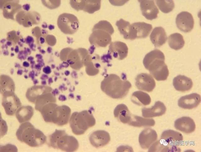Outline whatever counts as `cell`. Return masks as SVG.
Listing matches in <instances>:
<instances>
[{"mask_svg": "<svg viewBox=\"0 0 201 152\" xmlns=\"http://www.w3.org/2000/svg\"><path fill=\"white\" fill-rule=\"evenodd\" d=\"M176 23L178 28L185 33L191 31L193 29L194 24L192 14L187 11L182 12L177 14Z\"/></svg>", "mask_w": 201, "mask_h": 152, "instance_id": "12", "label": "cell"}, {"mask_svg": "<svg viewBox=\"0 0 201 152\" xmlns=\"http://www.w3.org/2000/svg\"><path fill=\"white\" fill-rule=\"evenodd\" d=\"M50 87L44 85H35L29 88L26 93V97L30 102L35 104L36 99L43 94L52 92Z\"/></svg>", "mask_w": 201, "mask_h": 152, "instance_id": "23", "label": "cell"}, {"mask_svg": "<svg viewBox=\"0 0 201 152\" xmlns=\"http://www.w3.org/2000/svg\"><path fill=\"white\" fill-rule=\"evenodd\" d=\"M109 51L114 58L122 60L127 56L128 48L124 43L115 41L110 43Z\"/></svg>", "mask_w": 201, "mask_h": 152, "instance_id": "20", "label": "cell"}, {"mask_svg": "<svg viewBox=\"0 0 201 152\" xmlns=\"http://www.w3.org/2000/svg\"><path fill=\"white\" fill-rule=\"evenodd\" d=\"M0 93L2 94L6 92H14L15 84L12 79L6 75L0 76Z\"/></svg>", "mask_w": 201, "mask_h": 152, "instance_id": "32", "label": "cell"}, {"mask_svg": "<svg viewBox=\"0 0 201 152\" xmlns=\"http://www.w3.org/2000/svg\"><path fill=\"white\" fill-rule=\"evenodd\" d=\"M40 112L45 122L62 126L68 123L71 110L66 105L58 106L55 103L51 102L44 105Z\"/></svg>", "mask_w": 201, "mask_h": 152, "instance_id": "3", "label": "cell"}, {"mask_svg": "<svg viewBox=\"0 0 201 152\" xmlns=\"http://www.w3.org/2000/svg\"><path fill=\"white\" fill-rule=\"evenodd\" d=\"M111 35L106 30L99 28L93 29L89 41L92 45L98 47H105L111 41Z\"/></svg>", "mask_w": 201, "mask_h": 152, "instance_id": "9", "label": "cell"}, {"mask_svg": "<svg viewBox=\"0 0 201 152\" xmlns=\"http://www.w3.org/2000/svg\"><path fill=\"white\" fill-rule=\"evenodd\" d=\"M163 53L159 50L155 49L147 53L143 60L145 68L158 81L166 80L169 74Z\"/></svg>", "mask_w": 201, "mask_h": 152, "instance_id": "1", "label": "cell"}, {"mask_svg": "<svg viewBox=\"0 0 201 152\" xmlns=\"http://www.w3.org/2000/svg\"><path fill=\"white\" fill-rule=\"evenodd\" d=\"M101 0H84L83 10L92 14L99 10L100 8Z\"/></svg>", "mask_w": 201, "mask_h": 152, "instance_id": "35", "label": "cell"}, {"mask_svg": "<svg viewBox=\"0 0 201 152\" xmlns=\"http://www.w3.org/2000/svg\"><path fill=\"white\" fill-rule=\"evenodd\" d=\"M69 123L73 132L76 135H80L94 126L96 121L90 111L84 110L73 113L70 117Z\"/></svg>", "mask_w": 201, "mask_h": 152, "instance_id": "6", "label": "cell"}, {"mask_svg": "<svg viewBox=\"0 0 201 152\" xmlns=\"http://www.w3.org/2000/svg\"><path fill=\"white\" fill-rule=\"evenodd\" d=\"M152 28V26L151 24L144 22L132 23L131 24L130 40L146 38L149 34Z\"/></svg>", "mask_w": 201, "mask_h": 152, "instance_id": "13", "label": "cell"}, {"mask_svg": "<svg viewBox=\"0 0 201 152\" xmlns=\"http://www.w3.org/2000/svg\"><path fill=\"white\" fill-rule=\"evenodd\" d=\"M51 92L45 93L36 99L35 103L36 110L40 111L41 108L45 104L50 103L56 102V98Z\"/></svg>", "mask_w": 201, "mask_h": 152, "instance_id": "30", "label": "cell"}, {"mask_svg": "<svg viewBox=\"0 0 201 152\" xmlns=\"http://www.w3.org/2000/svg\"><path fill=\"white\" fill-rule=\"evenodd\" d=\"M1 151H17L16 147L13 145L8 144L5 146H3L2 148L1 147Z\"/></svg>", "mask_w": 201, "mask_h": 152, "instance_id": "41", "label": "cell"}, {"mask_svg": "<svg viewBox=\"0 0 201 152\" xmlns=\"http://www.w3.org/2000/svg\"><path fill=\"white\" fill-rule=\"evenodd\" d=\"M157 5L162 12L168 13L171 11L175 7L173 0H158L156 1Z\"/></svg>", "mask_w": 201, "mask_h": 152, "instance_id": "36", "label": "cell"}, {"mask_svg": "<svg viewBox=\"0 0 201 152\" xmlns=\"http://www.w3.org/2000/svg\"><path fill=\"white\" fill-rule=\"evenodd\" d=\"M49 145L54 149L66 152H74L79 147L77 139L73 136L68 135L64 130L56 129L49 137Z\"/></svg>", "mask_w": 201, "mask_h": 152, "instance_id": "5", "label": "cell"}, {"mask_svg": "<svg viewBox=\"0 0 201 152\" xmlns=\"http://www.w3.org/2000/svg\"><path fill=\"white\" fill-rule=\"evenodd\" d=\"M99 28L106 30L112 35L114 32L113 28L111 24L106 20L99 21L94 26L93 29Z\"/></svg>", "mask_w": 201, "mask_h": 152, "instance_id": "38", "label": "cell"}, {"mask_svg": "<svg viewBox=\"0 0 201 152\" xmlns=\"http://www.w3.org/2000/svg\"><path fill=\"white\" fill-rule=\"evenodd\" d=\"M89 140L93 146L98 148L107 144L110 141V136L109 133L105 131L97 130L90 135Z\"/></svg>", "mask_w": 201, "mask_h": 152, "instance_id": "17", "label": "cell"}, {"mask_svg": "<svg viewBox=\"0 0 201 152\" xmlns=\"http://www.w3.org/2000/svg\"><path fill=\"white\" fill-rule=\"evenodd\" d=\"M79 21L74 15L68 13L60 14L57 20V25L61 31L65 34L75 33L79 27Z\"/></svg>", "mask_w": 201, "mask_h": 152, "instance_id": "7", "label": "cell"}, {"mask_svg": "<svg viewBox=\"0 0 201 152\" xmlns=\"http://www.w3.org/2000/svg\"><path fill=\"white\" fill-rule=\"evenodd\" d=\"M23 7L24 9L27 11H28L30 8V6L28 4H26L24 5Z\"/></svg>", "mask_w": 201, "mask_h": 152, "instance_id": "45", "label": "cell"}, {"mask_svg": "<svg viewBox=\"0 0 201 152\" xmlns=\"http://www.w3.org/2000/svg\"><path fill=\"white\" fill-rule=\"evenodd\" d=\"M168 43L171 48L177 50L183 48L185 41L182 35L178 33H175L169 36Z\"/></svg>", "mask_w": 201, "mask_h": 152, "instance_id": "31", "label": "cell"}, {"mask_svg": "<svg viewBox=\"0 0 201 152\" xmlns=\"http://www.w3.org/2000/svg\"><path fill=\"white\" fill-rule=\"evenodd\" d=\"M43 71L46 73V71H48V72L49 73H50L51 72V69L50 68V67L48 66L46 67L45 68H44L43 69Z\"/></svg>", "mask_w": 201, "mask_h": 152, "instance_id": "44", "label": "cell"}, {"mask_svg": "<svg viewBox=\"0 0 201 152\" xmlns=\"http://www.w3.org/2000/svg\"><path fill=\"white\" fill-rule=\"evenodd\" d=\"M175 128L182 132L190 133L195 129L196 125L193 119L187 116H183L177 119L175 122Z\"/></svg>", "mask_w": 201, "mask_h": 152, "instance_id": "21", "label": "cell"}, {"mask_svg": "<svg viewBox=\"0 0 201 152\" xmlns=\"http://www.w3.org/2000/svg\"><path fill=\"white\" fill-rule=\"evenodd\" d=\"M88 54V51L84 48L71 50L67 60L71 68L76 70L79 69L84 64V60Z\"/></svg>", "mask_w": 201, "mask_h": 152, "instance_id": "10", "label": "cell"}, {"mask_svg": "<svg viewBox=\"0 0 201 152\" xmlns=\"http://www.w3.org/2000/svg\"><path fill=\"white\" fill-rule=\"evenodd\" d=\"M114 114L119 121L124 124H128L131 120L132 115L127 106L122 104L116 107Z\"/></svg>", "mask_w": 201, "mask_h": 152, "instance_id": "26", "label": "cell"}, {"mask_svg": "<svg viewBox=\"0 0 201 152\" xmlns=\"http://www.w3.org/2000/svg\"><path fill=\"white\" fill-rule=\"evenodd\" d=\"M16 135L20 141L32 147L41 146L46 140V137L43 133L28 122L22 123L17 129Z\"/></svg>", "mask_w": 201, "mask_h": 152, "instance_id": "4", "label": "cell"}, {"mask_svg": "<svg viewBox=\"0 0 201 152\" xmlns=\"http://www.w3.org/2000/svg\"><path fill=\"white\" fill-rule=\"evenodd\" d=\"M173 85L176 90L184 92L191 89L193 82L190 78L183 75H179L173 79Z\"/></svg>", "mask_w": 201, "mask_h": 152, "instance_id": "24", "label": "cell"}, {"mask_svg": "<svg viewBox=\"0 0 201 152\" xmlns=\"http://www.w3.org/2000/svg\"><path fill=\"white\" fill-rule=\"evenodd\" d=\"M72 49L70 48H66L62 49L60 54V58L62 60L66 61L69 53Z\"/></svg>", "mask_w": 201, "mask_h": 152, "instance_id": "42", "label": "cell"}, {"mask_svg": "<svg viewBox=\"0 0 201 152\" xmlns=\"http://www.w3.org/2000/svg\"><path fill=\"white\" fill-rule=\"evenodd\" d=\"M0 3V7L3 9L4 17L7 19L14 20L15 13L19 12L21 8V6L18 3L19 1L2 0Z\"/></svg>", "mask_w": 201, "mask_h": 152, "instance_id": "18", "label": "cell"}, {"mask_svg": "<svg viewBox=\"0 0 201 152\" xmlns=\"http://www.w3.org/2000/svg\"><path fill=\"white\" fill-rule=\"evenodd\" d=\"M155 122L153 119H145L137 115H132L131 119L128 124L134 127L152 126L154 125Z\"/></svg>", "mask_w": 201, "mask_h": 152, "instance_id": "33", "label": "cell"}, {"mask_svg": "<svg viewBox=\"0 0 201 152\" xmlns=\"http://www.w3.org/2000/svg\"><path fill=\"white\" fill-rule=\"evenodd\" d=\"M24 63H25V65H24V66H26V67H27L28 66H29V64L28 63H27L26 62H24Z\"/></svg>", "mask_w": 201, "mask_h": 152, "instance_id": "46", "label": "cell"}, {"mask_svg": "<svg viewBox=\"0 0 201 152\" xmlns=\"http://www.w3.org/2000/svg\"><path fill=\"white\" fill-rule=\"evenodd\" d=\"M116 25L120 33L123 35L124 38L126 39H130L131 24L129 22L121 18L117 21Z\"/></svg>", "mask_w": 201, "mask_h": 152, "instance_id": "34", "label": "cell"}, {"mask_svg": "<svg viewBox=\"0 0 201 152\" xmlns=\"http://www.w3.org/2000/svg\"><path fill=\"white\" fill-rule=\"evenodd\" d=\"M15 19L19 24L27 27L38 24L41 16L35 11H20L17 13Z\"/></svg>", "mask_w": 201, "mask_h": 152, "instance_id": "11", "label": "cell"}, {"mask_svg": "<svg viewBox=\"0 0 201 152\" xmlns=\"http://www.w3.org/2000/svg\"><path fill=\"white\" fill-rule=\"evenodd\" d=\"M200 102V95L193 93L181 97L178 100V105L182 108L190 109L197 107Z\"/></svg>", "mask_w": 201, "mask_h": 152, "instance_id": "16", "label": "cell"}, {"mask_svg": "<svg viewBox=\"0 0 201 152\" xmlns=\"http://www.w3.org/2000/svg\"><path fill=\"white\" fill-rule=\"evenodd\" d=\"M166 107L163 103L160 101L155 102L150 108H144L142 109V116L145 118H152L161 116L166 111Z\"/></svg>", "mask_w": 201, "mask_h": 152, "instance_id": "22", "label": "cell"}, {"mask_svg": "<svg viewBox=\"0 0 201 152\" xmlns=\"http://www.w3.org/2000/svg\"><path fill=\"white\" fill-rule=\"evenodd\" d=\"M150 38L155 47H159L165 43L167 37L164 28L161 27H158L153 30Z\"/></svg>", "mask_w": 201, "mask_h": 152, "instance_id": "25", "label": "cell"}, {"mask_svg": "<svg viewBox=\"0 0 201 152\" xmlns=\"http://www.w3.org/2000/svg\"><path fill=\"white\" fill-rule=\"evenodd\" d=\"M135 85L137 88L147 92L152 91L155 86V81L150 74L142 73L135 78Z\"/></svg>", "mask_w": 201, "mask_h": 152, "instance_id": "14", "label": "cell"}, {"mask_svg": "<svg viewBox=\"0 0 201 152\" xmlns=\"http://www.w3.org/2000/svg\"><path fill=\"white\" fill-rule=\"evenodd\" d=\"M33 108L29 105L23 106L17 111L15 115L17 119L20 123L29 121L34 114Z\"/></svg>", "mask_w": 201, "mask_h": 152, "instance_id": "28", "label": "cell"}, {"mask_svg": "<svg viewBox=\"0 0 201 152\" xmlns=\"http://www.w3.org/2000/svg\"><path fill=\"white\" fill-rule=\"evenodd\" d=\"M46 40L47 43L50 45L53 46L56 43V39L53 36L47 35L46 37Z\"/></svg>", "mask_w": 201, "mask_h": 152, "instance_id": "43", "label": "cell"}, {"mask_svg": "<svg viewBox=\"0 0 201 152\" xmlns=\"http://www.w3.org/2000/svg\"><path fill=\"white\" fill-rule=\"evenodd\" d=\"M157 134L156 131L150 128L143 130L140 134L139 140L140 145L143 149H148L157 139Z\"/></svg>", "mask_w": 201, "mask_h": 152, "instance_id": "19", "label": "cell"}, {"mask_svg": "<svg viewBox=\"0 0 201 152\" xmlns=\"http://www.w3.org/2000/svg\"><path fill=\"white\" fill-rule=\"evenodd\" d=\"M42 4L50 9H54L58 7L61 3L60 0H42Z\"/></svg>", "mask_w": 201, "mask_h": 152, "instance_id": "39", "label": "cell"}, {"mask_svg": "<svg viewBox=\"0 0 201 152\" xmlns=\"http://www.w3.org/2000/svg\"><path fill=\"white\" fill-rule=\"evenodd\" d=\"M132 85L126 79H122L116 74H111L106 76L101 83L102 91L110 97L122 99L128 93Z\"/></svg>", "mask_w": 201, "mask_h": 152, "instance_id": "2", "label": "cell"}, {"mask_svg": "<svg viewBox=\"0 0 201 152\" xmlns=\"http://www.w3.org/2000/svg\"><path fill=\"white\" fill-rule=\"evenodd\" d=\"M84 65L86 67V73L89 75H95L99 72V69L95 67L92 61L91 57L88 54L86 57Z\"/></svg>", "mask_w": 201, "mask_h": 152, "instance_id": "37", "label": "cell"}, {"mask_svg": "<svg viewBox=\"0 0 201 152\" xmlns=\"http://www.w3.org/2000/svg\"><path fill=\"white\" fill-rule=\"evenodd\" d=\"M2 95V104L6 114L9 116L14 115L22 106L19 99L14 92H6Z\"/></svg>", "mask_w": 201, "mask_h": 152, "instance_id": "8", "label": "cell"}, {"mask_svg": "<svg viewBox=\"0 0 201 152\" xmlns=\"http://www.w3.org/2000/svg\"><path fill=\"white\" fill-rule=\"evenodd\" d=\"M131 99L132 102L138 105H147L150 104L151 99L147 93L140 91L133 92L132 95Z\"/></svg>", "mask_w": 201, "mask_h": 152, "instance_id": "29", "label": "cell"}, {"mask_svg": "<svg viewBox=\"0 0 201 152\" xmlns=\"http://www.w3.org/2000/svg\"><path fill=\"white\" fill-rule=\"evenodd\" d=\"M181 134L176 131L169 129L164 131L161 136V140L169 144L178 143L183 140Z\"/></svg>", "mask_w": 201, "mask_h": 152, "instance_id": "27", "label": "cell"}, {"mask_svg": "<svg viewBox=\"0 0 201 152\" xmlns=\"http://www.w3.org/2000/svg\"><path fill=\"white\" fill-rule=\"evenodd\" d=\"M84 0H71L70 4L71 7L77 11L82 10Z\"/></svg>", "mask_w": 201, "mask_h": 152, "instance_id": "40", "label": "cell"}, {"mask_svg": "<svg viewBox=\"0 0 201 152\" xmlns=\"http://www.w3.org/2000/svg\"><path fill=\"white\" fill-rule=\"evenodd\" d=\"M142 14L147 19L152 20L156 18L159 13L158 8L153 0H139Z\"/></svg>", "mask_w": 201, "mask_h": 152, "instance_id": "15", "label": "cell"}]
</instances>
